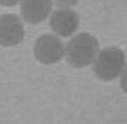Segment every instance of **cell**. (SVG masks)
<instances>
[{
  "label": "cell",
  "instance_id": "obj_1",
  "mask_svg": "<svg viewBox=\"0 0 127 124\" xmlns=\"http://www.w3.org/2000/svg\"><path fill=\"white\" fill-rule=\"evenodd\" d=\"M99 52V40L91 33H78L64 46L66 61L75 69L91 64Z\"/></svg>",
  "mask_w": 127,
  "mask_h": 124
},
{
  "label": "cell",
  "instance_id": "obj_2",
  "mask_svg": "<svg viewBox=\"0 0 127 124\" xmlns=\"http://www.w3.org/2000/svg\"><path fill=\"white\" fill-rule=\"evenodd\" d=\"M126 67V54L117 46H106L97 52L93 61V73L100 81H114Z\"/></svg>",
  "mask_w": 127,
  "mask_h": 124
},
{
  "label": "cell",
  "instance_id": "obj_3",
  "mask_svg": "<svg viewBox=\"0 0 127 124\" xmlns=\"http://www.w3.org/2000/svg\"><path fill=\"white\" fill-rule=\"evenodd\" d=\"M33 54L36 60L43 64H55L64 57V45L58 36L45 33L36 39Z\"/></svg>",
  "mask_w": 127,
  "mask_h": 124
},
{
  "label": "cell",
  "instance_id": "obj_4",
  "mask_svg": "<svg viewBox=\"0 0 127 124\" xmlns=\"http://www.w3.org/2000/svg\"><path fill=\"white\" fill-rule=\"evenodd\" d=\"M79 26V17L75 11L69 8H61L52 12L49 18L51 30L60 37H69L73 36Z\"/></svg>",
  "mask_w": 127,
  "mask_h": 124
},
{
  "label": "cell",
  "instance_id": "obj_5",
  "mask_svg": "<svg viewBox=\"0 0 127 124\" xmlns=\"http://www.w3.org/2000/svg\"><path fill=\"white\" fill-rule=\"evenodd\" d=\"M24 39V27L21 20L14 14L0 15V46H15Z\"/></svg>",
  "mask_w": 127,
  "mask_h": 124
},
{
  "label": "cell",
  "instance_id": "obj_6",
  "mask_svg": "<svg viewBox=\"0 0 127 124\" xmlns=\"http://www.w3.org/2000/svg\"><path fill=\"white\" fill-rule=\"evenodd\" d=\"M52 0H21V15L29 24H39L48 18Z\"/></svg>",
  "mask_w": 127,
  "mask_h": 124
},
{
  "label": "cell",
  "instance_id": "obj_7",
  "mask_svg": "<svg viewBox=\"0 0 127 124\" xmlns=\"http://www.w3.org/2000/svg\"><path fill=\"white\" fill-rule=\"evenodd\" d=\"M52 2L60 8H70V6H75L79 0H52Z\"/></svg>",
  "mask_w": 127,
  "mask_h": 124
},
{
  "label": "cell",
  "instance_id": "obj_8",
  "mask_svg": "<svg viewBox=\"0 0 127 124\" xmlns=\"http://www.w3.org/2000/svg\"><path fill=\"white\" fill-rule=\"evenodd\" d=\"M120 87H121V90L127 94V66L124 67V70H123V73H121V81H120Z\"/></svg>",
  "mask_w": 127,
  "mask_h": 124
},
{
  "label": "cell",
  "instance_id": "obj_9",
  "mask_svg": "<svg viewBox=\"0 0 127 124\" xmlns=\"http://www.w3.org/2000/svg\"><path fill=\"white\" fill-rule=\"evenodd\" d=\"M20 2H21V0H0V5H2V6H15Z\"/></svg>",
  "mask_w": 127,
  "mask_h": 124
}]
</instances>
